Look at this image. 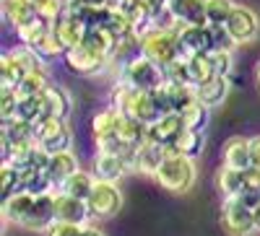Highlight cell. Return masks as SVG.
Masks as SVG:
<instances>
[{
  "instance_id": "obj_8",
  "label": "cell",
  "mask_w": 260,
  "mask_h": 236,
  "mask_svg": "<svg viewBox=\"0 0 260 236\" xmlns=\"http://www.w3.org/2000/svg\"><path fill=\"white\" fill-rule=\"evenodd\" d=\"M221 226L232 236H250L255 231V213L240 198H224L221 203Z\"/></svg>"
},
{
  "instance_id": "obj_29",
  "label": "cell",
  "mask_w": 260,
  "mask_h": 236,
  "mask_svg": "<svg viewBox=\"0 0 260 236\" xmlns=\"http://www.w3.org/2000/svg\"><path fill=\"white\" fill-rule=\"evenodd\" d=\"M180 114H182V120H185V127H190V130H206L208 117H211V106L203 104L198 96H195Z\"/></svg>"
},
{
  "instance_id": "obj_6",
  "label": "cell",
  "mask_w": 260,
  "mask_h": 236,
  "mask_svg": "<svg viewBox=\"0 0 260 236\" xmlns=\"http://www.w3.org/2000/svg\"><path fill=\"white\" fill-rule=\"evenodd\" d=\"M86 205H89L91 218H96V221L115 218L117 213L122 210V192H120L117 182L96 179V184H94V189H91L89 200H86Z\"/></svg>"
},
{
  "instance_id": "obj_38",
  "label": "cell",
  "mask_w": 260,
  "mask_h": 236,
  "mask_svg": "<svg viewBox=\"0 0 260 236\" xmlns=\"http://www.w3.org/2000/svg\"><path fill=\"white\" fill-rule=\"evenodd\" d=\"M164 78L172 81V83H190L187 78V57H175L172 62H167L164 65Z\"/></svg>"
},
{
  "instance_id": "obj_14",
  "label": "cell",
  "mask_w": 260,
  "mask_h": 236,
  "mask_svg": "<svg viewBox=\"0 0 260 236\" xmlns=\"http://www.w3.org/2000/svg\"><path fill=\"white\" fill-rule=\"evenodd\" d=\"M167 153H169L167 145L154 143V140H146L143 145L136 148L133 171H138V174H148V177H156V171H159V166L164 164Z\"/></svg>"
},
{
  "instance_id": "obj_32",
  "label": "cell",
  "mask_w": 260,
  "mask_h": 236,
  "mask_svg": "<svg viewBox=\"0 0 260 236\" xmlns=\"http://www.w3.org/2000/svg\"><path fill=\"white\" fill-rule=\"evenodd\" d=\"M234 8H237L234 0H206V21H208V26H224Z\"/></svg>"
},
{
  "instance_id": "obj_45",
  "label": "cell",
  "mask_w": 260,
  "mask_h": 236,
  "mask_svg": "<svg viewBox=\"0 0 260 236\" xmlns=\"http://www.w3.org/2000/svg\"><path fill=\"white\" fill-rule=\"evenodd\" d=\"M252 213H255V231L260 233V205H257V208H255Z\"/></svg>"
},
{
  "instance_id": "obj_5",
  "label": "cell",
  "mask_w": 260,
  "mask_h": 236,
  "mask_svg": "<svg viewBox=\"0 0 260 236\" xmlns=\"http://www.w3.org/2000/svg\"><path fill=\"white\" fill-rule=\"evenodd\" d=\"M34 138L47 153H60L73 148V130L62 117H42L34 122Z\"/></svg>"
},
{
  "instance_id": "obj_33",
  "label": "cell",
  "mask_w": 260,
  "mask_h": 236,
  "mask_svg": "<svg viewBox=\"0 0 260 236\" xmlns=\"http://www.w3.org/2000/svg\"><path fill=\"white\" fill-rule=\"evenodd\" d=\"M0 184H3V200L21 192V169L11 161H3V166H0Z\"/></svg>"
},
{
  "instance_id": "obj_2",
  "label": "cell",
  "mask_w": 260,
  "mask_h": 236,
  "mask_svg": "<svg viewBox=\"0 0 260 236\" xmlns=\"http://www.w3.org/2000/svg\"><path fill=\"white\" fill-rule=\"evenodd\" d=\"M154 179L159 182L161 189L175 192V195H185L198 179V166H195V159H187L182 153H167Z\"/></svg>"
},
{
  "instance_id": "obj_47",
  "label": "cell",
  "mask_w": 260,
  "mask_h": 236,
  "mask_svg": "<svg viewBox=\"0 0 260 236\" xmlns=\"http://www.w3.org/2000/svg\"><path fill=\"white\" fill-rule=\"evenodd\" d=\"M255 78H257V86H260V62H257V68H255Z\"/></svg>"
},
{
  "instance_id": "obj_15",
  "label": "cell",
  "mask_w": 260,
  "mask_h": 236,
  "mask_svg": "<svg viewBox=\"0 0 260 236\" xmlns=\"http://www.w3.org/2000/svg\"><path fill=\"white\" fill-rule=\"evenodd\" d=\"M91 171L96 179H104V182H120L127 171H130V164L125 161L122 153H94L91 159Z\"/></svg>"
},
{
  "instance_id": "obj_43",
  "label": "cell",
  "mask_w": 260,
  "mask_h": 236,
  "mask_svg": "<svg viewBox=\"0 0 260 236\" xmlns=\"http://www.w3.org/2000/svg\"><path fill=\"white\" fill-rule=\"evenodd\" d=\"M250 156H252V166L260 169V135L250 138Z\"/></svg>"
},
{
  "instance_id": "obj_4",
  "label": "cell",
  "mask_w": 260,
  "mask_h": 236,
  "mask_svg": "<svg viewBox=\"0 0 260 236\" xmlns=\"http://www.w3.org/2000/svg\"><path fill=\"white\" fill-rule=\"evenodd\" d=\"M16 34H18V42L29 45L37 55H42L45 60H55V57L65 55V50L60 47V42H57V36L52 31V21L42 18V16L37 21H31V24L16 29Z\"/></svg>"
},
{
  "instance_id": "obj_27",
  "label": "cell",
  "mask_w": 260,
  "mask_h": 236,
  "mask_svg": "<svg viewBox=\"0 0 260 236\" xmlns=\"http://www.w3.org/2000/svg\"><path fill=\"white\" fill-rule=\"evenodd\" d=\"M216 187L224 198H237L245 187V169H232V166H221L216 174Z\"/></svg>"
},
{
  "instance_id": "obj_9",
  "label": "cell",
  "mask_w": 260,
  "mask_h": 236,
  "mask_svg": "<svg viewBox=\"0 0 260 236\" xmlns=\"http://www.w3.org/2000/svg\"><path fill=\"white\" fill-rule=\"evenodd\" d=\"M180 31V55L195 57V55H208L213 47V34L211 26H195V24H175Z\"/></svg>"
},
{
  "instance_id": "obj_40",
  "label": "cell",
  "mask_w": 260,
  "mask_h": 236,
  "mask_svg": "<svg viewBox=\"0 0 260 236\" xmlns=\"http://www.w3.org/2000/svg\"><path fill=\"white\" fill-rule=\"evenodd\" d=\"M211 34H213V47L216 50H234V47H240L234 42V36L229 34L226 26H211Z\"/></svg>"
},
{
  "instance_id": "obj_10",
  "label": "cell",
  "mask_w": 260,
  "mask_h": 236,
  "mask_svg": "<svg viewBox=\"0 0 260 236\" xmlns=\"http://www.w3.org/2000/svg\"><path fill=\"white\" fill-rule=\"evenodd\" d=\"M224 26L229 29V34L234 36L237 45H250V42L257 36V31H260V16L250 6L237 3V8L232 11V16H229V21Z\"/></svg>"
},
{
  "instance_id": "obj_20",
  "label": "cell",
  "mask_w": 260,
  "mask_h": 236,
  "mask_svg": "<svg viewBox=\"0 0 260 236\" xmlns=\"http://www.w3.org/2000/svg\"><path fill=\"white\" fill-rule=\"evenodd\" d=\"M0 6H3L6 24L13 26V29H21V26H26V24L39 18V8H37L34 0H6V3H0Z\"/></svg>"
},
{
  "instance_id": "obj_41",
  "label": "cell",
  "mask_w": 260,
  "mask_h": 236,
  "mask_svg": "<svg viewBox=\"0 0 260 236\" xmlns=\"http://www.w3.org/2000/svg\"><path fill=\"white\" fill-rule=\"evenodd\" d=\"M83 226L78 223H65V221H55L47 231V236H81Z\"/></svg>"
},
{
  "instance_id": "obj_28",
  "label": "cell",
  "mask_w": 260,
  "mask_h": 236,
  "mask_svg": "<svg viewBox=\"0 0 260 236\" xmlns=\"http://www.w3.org/2000/svg\"><path fill=\"white\" fill-rule=\"evenodd\" d=\"M122 122V112H117L115 106H107V109L96 112L91 120V133L94 138H104V135H117Z\"/></svg>"
},
{
  "instance_id": "obj_35",
  "label": "cell",
  "mask_w": 260,
  "mask_h": 236,
  "mask_svg": "<svg viewBox=\"0 0 260 236\" xmlns=\"http://www.w3.org/2000/svg\"><path fill=\"white\" fill-rule=\"evenodd\" d=\"M136 94H138V89H133V86H127L125 81H120L115 89H112V94H110V106H115V109L122 112V114H127L130 112V104H133V99H136Z\"/></svg>"
},
{
  "instance_id": "obj_16",
  "label": "cell",
  "mask_w": 260,
  "mask_h": 236,
  "mask_svg": "<svg viewBox=\"0 0 260 236\" xmlns=\"http://www.w3.org/2000/svg\"><path fill=\"white\" fill-rule=\"evenodd\" d=\"M182 130H185L182 114H180V112H169V114H161L154 125H148V140L172 148V143L180 138Z\"/></svg>"
},
{
  "instance_id": "obj_26",
  "label": "cell",
  "mask_w": 260,
  "mask_h": 236,
  "mask_svg": "<svg viewBox=\"0 0 260 236\" xmlns=\"http://www.w3.org/2000/svg\"><path fill=\"white\" fill-rule=\"evenodd\" d=\"M52 81H50V75H47V68H39V70H29L24 78L18 81V86H16V94L24 99V96H42L47 91V86H50Z\"/></svg>"
},
{
  "instance_id": "obj_1",
  "label": "cell",
  "mask_w": 260,
  "mask_h": 236,
  "mask_svg": "<svg viewBox=\"0 0 260 236\" xmlns=\"http://www.w3.org/2000/svg\"><path fill=\"white\" fill-rule=\"evenodd\" d=\"M141 55L154 60L156 65H167L175 57H180V31L172 21L154 24L146 31H141Z\"/></svg>"
},
{
  "instance_id": "obj_25",
  "label": "cell",
  "mask_w": 260,
  "mask_h": 236,
  "mask_svg": "<svg viewBox=\"0 0 260 236\" xmlns=\"http://www.w3.org/2000/svg\"><path fill=\"white\" fill-rule=\"evenodd\" d=\"M94 184H96L94 171H83V169H78L76 174H71L68 179H65V182L60 184V189L65 192V195H71V198H78V200H89V195H91Z\"/></svg>"
},
{
  "instance_id": "obj_17",
  "label": "cell",
  "mask_w": 260,
  "mask_h": 236,
  "mask_svg": "<svg viewBox=\"0 0 260 236\" xmlns=\"http://www.w3.org/2000/svg\"><path fill=\"white\" fill-rule=\"evenodd\" d=\"M42 104H45V117H62V120H68L73 106H76L73 94L65 86H57V83L47 86V91L42 94Z\"/></svg>"
},
{
  "instance_id": "obj_46",
  "label": "cell",
  "mask_w": 260,
  "mask_h": 236,
  "mask_svg": "<svg viewBox=\"0 0 260 236\" xmlns=\"http://www.w3.org/2000/svg\"><path fill=\"white\" fill-rule=\"evenodd\" d=\"M127 3H136V0H117L115 6H127Z\"/></svg>"
},
{
  "instance_id": "obj_39",
  "label": "cell",
  "mask_w": 260,
  "mask_h": 236,
  "mask_svg": "<svg viewBox=\"0 0 260 236\" xmlns=\"http://www.w3.org/2000/svg\"><path fill=\"white\" fill-rule=\"evenodd\" d=\"M18 112V94L13 89H3V94H0V120L8 122L13 120Z\"/></svg>"
},
{
  "instance_id": "obj_23",
  "label": "cell",
  "mask_w": 260,
  "mask_h": 236,
  "mask_svg": "<svg viewBox=\"0 0 260 236\" xmlns=\"http://www.w3.org/2000/svg\"><path fill=\"white\" fill-rule=\"evenodd\" d=\"M81 166H78V156L73 153V151H60V153H52L50 156V164H47V174L52 177V182L57 184V189H60V184L68 179L71 174H76Z\"/></svg>"
},
{
  "instance_id": "obj_34",
  "label": "cell",
  "mask_w": 260,
  "mask_h": 236,
  "mask_svg": "<svg viewBox=\"0 0 260 236\" xmlns=\"http://www.w3.org/2000/svg\"><path fill=\"white\" fill-rule=\"evenodd\" d=\"M18 120L24 122H37L45 117V104H42V96H18V112H16Z\"/></svg>"
},
{
  "instance_id": "obj_31",
  "label": "cell",
  "mask_w": 260,
  "mask_h": 236,
  "mask_svg": "<svg viewBox=\"0 0 260 236\" xmlns=\"http://www.w3.org/2000/svg\"><path fill=\"white\" fill-rule=\"evenodd\" d=\"M237 198H240L245 205H250L252 210L260 205V169H255V166L245 169V187Z\"/></svg>"
},
{
  "instance_id": "obj_30",
  "label": "cell",
  "mask_w": 260,
  "mask_h": 236,
  "mask_svg": "<svg viewBox=\"0 0 260 236\" xmlns=\"http://www.w3.org/2000/svg\"><path fill=\"white\" fill-rule=\"evenodd\" d=\"M24 75H26V70L21 68L18 62L13 60V55L6 50L3 57H0V86H3V89H16L18 81Z\"/></svg>"
},
{
  "instance_id": "obj_12",
  "label": "cell",
  "mask_w": 260,
  "mask_h": 236,
  "mask_svg": "<svg viewBox=\"0 0 260 236\" xmlns=\"http://www.w3.org/2000/svg\"><path fill=\"white\" fill-rule=\"evenodd\" d=\"M52 31H55V36H57V42H60V47L68 52V50L78 47L81 42H83V36H86V24H83V21H78L68 8H65V13L52 21Z\"/></svg>"
},
{
  "instance_id": "obj_13",
  "label": "cell",
  "mask_w": 260,
  "mask_h": 236,
  "mask_svg": "<svg viewBox=\"0 0 260 236\" xmlns=\"http://www.w3.org/2000/svg\"><path fill=\"white\" fill-rule=\"evenodd\" d=\"M89 218H91V213H89V205H86V200H78V198L65 195L62 189L55 192V221L86 226V221H89Z\"/></svg>"
},
{
  "instance_id": "obj_42",
  "label": "cell",
  "mask_w": 260,
  "mask_h": 236,
  "mask_svg": "<svg viewBox=\"0 0 260 236\" xmlns=\"http://www.w3.org/2000/svg\"><path fill=\"white\" fill-rule=\"evenodd\" d=\"M117 0H68V8H81V6H115Z\"/></svg>"
},
{
  "instance_id": "obj_22",
  "label": "cell",
  "mask_w": 260,
  "mask_h": 236,
  "mask_svg": "<svg viewBox=\"0 0 260 236\" xmlns=\"http://www.w3.org/2000/svg\"><path fill=\"white\" fill-rule=\"evenodd\" d=\"M161 114L164 112H161V106H159L154 91H138L133 104H130V112H127V117H136L143 125H154Z\"/></svg>"
},
{
  "instance_id": "obj_24",
  "label": "cell",
  "mask_w": 260,
  "mask_h": 236,
  "mask_svg": "<svg viewBox=\"0 0 260 236\" xmlns=\"http://www.w3.org/2000/svg\"><path fill=\"white\" fill-rule=\"evenodd\" d=\"M203 148H206V130H190V127H185L180 138L172 143L169 153H182L187 159H198L203 153Z\"/></svg>"
},
{
  "instance_id": "obj_44",
  "label": "cell",
  "mask_w": 260,
  "mask_h": 236,
  "mask_svg": "<svg viewBox=\"0 0 260 236\" xmlns=\"http://www.w3.org/2000/svg\"><path fill=\"white\" fill-rule=\"evenodd\" d=\"M81 236H104L96 226H83V231H81Z\"/></svg>"
},
{
  "instance_id": "obj_36",
  "label": "cell",
  "mask_w": 260,
  "mask_h": 236,
  "mask_svg": "<svg viewBox=\"0 0 260 236\" xmlns=\"http://www.w3.org/2000/svg\"><path fill=\"white\" fill-rule=\"evenodd\" d=\"M211 75H216L208 65V57L206 55H195V57H187V78L192 86H198L203 81H208Z\"/></svg>"
},
{
  "instance_id": "obj_19",
  "label": "cell",
  "mask_w": 260,
  "mask_h": 236,
  "mask_svg": "<svg viewBox=\"0 0 260 236\" xmlns=\"http://www.w3.org/2000/svg\"><path fill=\"white\" fill-rule=\"evenodd\" d=\"M34 200H37V195H31V192H24V189L16 192V195H11V198H6V200H3V221L24 228L29 213H31Z\"/></svg>"
},
{
  "instance_id": "obj_21",
  "label": "cell",
  "mask_w": 260,
  "mask_h": 236,
  "mask_svg": "<svg viewBox=\"0 0 260 236\" xmlns=\"http://www.w3.org/2000/svg\"><path fill=\"white\" fill-rule=\"evenodd\" d=\"M221 161H224V166H232V169H250L252 166L250 140L242 138V135H234V138L224 140V145H221Z\"/></svg>"
},
{
  "instance_id": "obj_48",
  "label": "cell",
  "mask_w": 260,
  "mask_h": 236,
  "mask_svg": "<svg viewBox=\"0 0 260 236\" xmlns=\"http://www.w3.org/2000/svg\"><path fill=\"white\" fill-rule=\"evenodd\" d=\"M0 3H6V0H0Z\"/></svg>"
},
{
  "instance_id": "obj_18",
  "label": "cell",
  "mask_w": 260,
  "mask_h": 236,
  "mask_svg": "<svg viewBox=\"0 0 260 236\" xmlns=\"http://www.w3.org/2000/svg\"><path fill=\"white\" fill-rule=\"evenodd\" d=\"M229 89H232L229 75H211L208 81L195 86V96H198L203 104H208L211 109H216V106H221L226 101Z\"/></svg>"
},
{
  "instance_id": "obj_3",
  "label": "cell",
  "mask_w": 260,
  "mask_h": 236,
  "mask_svg": "<svg viewBox=\"0 0 260 236\" xmlns=\"http://www.w3.org/2000/svg\"><path fill=\"white\" fill-rule=\"evenodd\" d=\"M120 81H125L127 86H133L138 91H154L159 86H164V68L156 65L154 60H148L146 55H133L125 60V65L120 70Z\"/></svg>"
},
{
  "instance_id": "obj_11",
  "label": "cell",
  "mask_w": 260,
  "mask_h": 236,
  "mask_svg": "<svg viewBox=\"0 0 260 236\" xmlns=\"http://www.w3.org/2000/svg\"><path fill=\"white\" fill-rule=\"evenodd\" d=\"M167 16L172 24H195L208 26L206 0H167Z\"/></svg>"
},
{
  "instance_id": "obj_7",
  "label": "cell",
  "mask_w": 260,
  "mask_h": 236,
  "mask_svg": "<svg viewBox=\"0 0 260 236\" xmlns=\"http://www.w3.org/2000/svg\"><path fill=\"white\" fill-rule=\"evenodd\" d=\"M62 60H65V65H68L76 75L94 78V75H99V73L107 70V65H110L112 57L99 52V50H94V47H89V45H78V47L65 52Z\"/></svg>"
},
{
  "instance_id": "obj_37",
  "label": "cell",
  "mask_w": 260,
  "mask_h": 236,
  "mask_svg": "<svg viewBox=\"0 0 260 236\" xmlns=\"http://www.w3.org/2000/svg\"><path fill=\"white\" fill-rule=\"evenodd\" d=\"M206 57H208V65H211V70H213L216 75H229L232 68H234V55H232V50H211Z\"/></svg>"
}]
</instances>
